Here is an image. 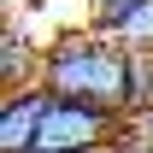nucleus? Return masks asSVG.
I'll use <instances>...</instances> for the list:
<instances>
[{"mask_svg": "<svg viewBox=\"0 0 153 153\" xmlns=\"http://www.w3.org/2000/svg\"><path fill=\"white\" fill-rule=\"evenodd\" d=\"M41 88L59 100H82V106H106V112L130 118L135 112V53L100 30L59 36L47 41V59H41Z\"/></svg>", "mask_w": 153, "mask_h": 153, "instance_id": "nucleus-1", "label": "nucleus"}, {"mask_svg": "<svg viewBox=\"0 0 153 153\" xmlns=\"http://www.w3.org/2000/svg\"><path fill=\"white\" fill-rule=\"evenodd\" d=\"M118 135H124V118L118 112L53 94V106L41 118V135H36V153H94V147H112Z\"/></svg>", "mask_w": 153, "mask_h": 153, "instance_id": "nucleus-2", "label": "nucleus"}, {"mask_svg": "<svg viewBox=\"0 0 153 153\" xmlns=\"http://www.w3.org/2000/svg\"><path fill=\"white\" fill-rule=\"evenodd\" d=\"M47 106H53L47 88H24V94L0 100V153H36V135H41Z\"/></svg>", "mask_w": 153, "mask_h": 153, "instance_id": "nucleus-3", "label": "nucleus"}, {"mask_svg": "<svg viewBox=\"0 0 153 153\" xmlns=\"http://www.w3.org/2000/svg\"><path fill=\"white\" fill-rule=\"evenodd\" d=\"M41 59H47V47H36L18 24L6 18V30H0V82H6V94L41 88Z\"/></svg>", "mask_w": 153, "mask_h": 153, "instance_id": "nucleus-4", "label": "nucleus"}, {"mask_svg": "<svg viewBox=\"0 0 153 153\" xmlns=\"http://www.w3.org/2000/svg\"><path fill=\"white\" fill-rule=\"evenodd\" d=\"M88 6V30H100V36H118L124 24L147 6V0H82Z\"/></svg>", "mask_w": 153, "mask_h": 153, "instance_id": "nucleus-5", "label": "nucleus"}, {"mask_svg": "<svg viewBox=\"0 0 153 153\" xmlns=\"http://www.w3.org/2000/svg\"><path fill=\"white\" fill-rule=\"evenodd\" d=\"M124 141H135V147H147V153H153V112L124 118Z\"/></svg>", "mask_w": 153, "mask_h": 153, "instance_id": "nucleus-6", "label": "nucleus"}, {"mask_svg": "<svg viewBox=\"0 0 153 153\" xmlns=\"http://www.w3.org/2000/svg\"><path fill=\"white\" fill-rule=\"evenodd\" d=\"M94 153H124V141H112V147H94Z\"/></svg>", "mask_w": 153, "mask_h": 153, "instance_id": "nucleus-7", "label": "nucleus"}]
</instances>
